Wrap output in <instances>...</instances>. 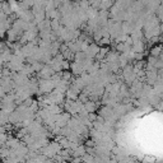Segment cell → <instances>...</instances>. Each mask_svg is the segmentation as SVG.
<instances>
[{"label": "cell", "mask_w": 163, "mask_h": 163, "mask_svg": "<svg viewBox=\"0 0 163 163\" xmlns=\"http://www.w3.org/2000/svg\"><path fill=\"white\" fill-rule=\"evenodd\" d=\"M98 51H100V47H98L96 44H92V45H88L87 50L84 51V52H86V55L88 56V58L94 59V58H96V55L98 54Z\"/></svg>", "instance_id": "6da1fadb"}, {"label": "cell", "mask_w": 163, "mask_h": 163, "mask_svg": "<svg viewBox=\"0 0 163 163\" xmlns=\"http://www.w3.org/2000/svg\"><path fill=\"white\" fill-rule=\"evenodd\" d=\"M70 69H72V74H75V75H80L82 73H84V69L82 66V64L80 62H78V61H74L70 64Z\"/></svg>", "instance_id": "7a4b0ae2"}, {"label": "cell", "mask_w": 163, "mask_h": 163, "mask_svg": "<svg viewBox=\"0 0 163 163\" xmlns=\"http://www.w3.org/2000/svg\"><path fill=\"white\" fill-rule=\"evenodd\" d=\"M86 153H87V148L86 147H82V145H78L75 149L72 151V154L75 155V157H79V158H82Z\"/></svg>", "instance_id": "3957f363"}, {"label": "cell", "mask_w": 163, "mask_h": 163, "mask_svg": "<svg viewBox=\"0 0 163 163\" xmlns=\"http://www.w3.org/2000/svg\"><path fill=\"white\" fill-rule=\"evenodd\" d=\"M84 110H86L87 112H94L96 110V103L94 102H92V101H87V102H84Z\"/></svg>", "instance_id": "277c9868"}, {"label": "cell", "mask_w": 163, "mask_h": 163, "mask_svg": "<svg viewBox=\"0 0 163 163\" xmlns=\"http://www.w3.org/2000/svg\"><path fill=\"white\" fill-rule=\"evenodd\" d=\"M152 56H155V58L161 56V46H155L152 48Z\"/></svg>", "instance_id": "5b68a950"}]
</instances>
